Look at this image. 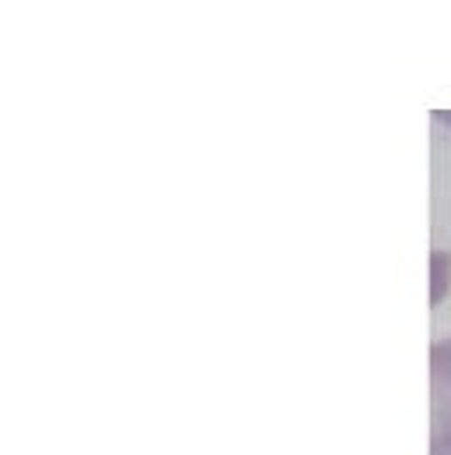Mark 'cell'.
<instances>
[{
    "label": "cell",
    "instance_id": "1",
    "mask_svg": "<svg viewBox=\"0 0 451 455\" xmlns=\"http://www.w3.org/2000/svg\"><path fill=\"white\" fill-rule=\"evenodd\" d=\"M431 455H451V339L431 346Z\"/></svg>",
    "mask_w": 451,
    "mask_h": 455
},
{
    "label": "cell",
    "instance_id": "2",
    "mask_svg": "<svg viewBox=\"0 0 451 455\" xmlns=\"http://www.w3.org/2000/svg\"><path fill=\"white\" fill-rule=\"evenodd\" d=\"M448 283H451V254L434 251V290H431V304H434V307L445 300Z\"/></svg>",
    "mask_w": 451,
    "mask_h": 455
},
{
    "label": "cell",
    "instance_id": "3",
    "mask_svg": "<svg viewBox=\"0 0 451 455\" xmlns=\"http://www.w3.org/2000/svg\"><path fill=\"white\" fill-rule=\"evenodd\" d=\"M441 116H445V120H451V114H441Z\"/></svg>",
    "mask_w": 451,
    "mask_h": 455
}]
</instances>
